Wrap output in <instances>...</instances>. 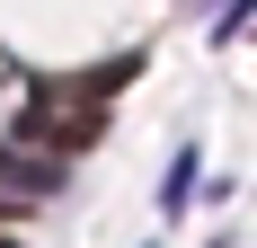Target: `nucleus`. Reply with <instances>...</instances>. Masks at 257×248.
Returning <instances> with one entry per match:
<instances>
[{
    "mask_svg": "<svg viewBox=\"0 0 257 248\" xmlns=\"http://www.w3.org/2000/svg\"><path fill=\"white\" fill-rule=\"evenodd\" d=\"M186 195H195V142H186L178 160H169V177H160V213H178Z\"/></svg>",
    "mask_w": 257,
    "mask_h": 248,
    "instance_id": "nucleus-1",
    "label": "nucleus"
},
{
    "mask_svg": "<svg viewBox=\"0 0 257 248\" xmlns=\"http://www.w3.org/2000/svg\"><path fill=\"white\" fill-rule=\"evenodd\" d=\"M248 18H257V0H222V18H213V45H231Z\"/></svg>",
    "mask_w": 257,
    "mask_h": 248,
    "instance_id": "nucleus-2",
    "label": "nucleus"
}]
</instances>
